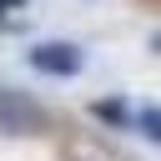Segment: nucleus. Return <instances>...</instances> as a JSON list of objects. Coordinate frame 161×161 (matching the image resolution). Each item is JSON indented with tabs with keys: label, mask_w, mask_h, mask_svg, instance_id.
Listing matches in <instances>:
<instances>
[{
	"label": "nucleus",
	"mask_w": 161,
	"mask_h": 161,
	"mask_svg": "<svg viewBox=\"0 0 161 161\" xmlns=\"http://www.w3.org/2000/svg\"><path fill=\"white\" fill-rule=\"evenodd\" d=\"M20 5H25V0H0V15H5V10H20Z\"/></svg>",
	"instance_id": "nucleus-5"
},
{
	"label": "nucleus",
	"mask_w": 161,
	"mask_h": 161,
	"mask_svg": "<svg viewBox=\"0 0 161 161\" xmlns=\"http://www.w3.org/2000/svg\"><path fill=\"white\" fill-rule=\"evenodd\" d=\"M131 126H136L146 141H156V146H161V106H146V111H136V121H131Z\"/></svg>",
	"instance_id": "nucleus-4"
},
{
	"label": "nucleus",
	"mask_w": 161,
	"mask_h": 161,
	"mask_svg": "<svg viewBox=\"0 0 161 161\" xmlns=\"http://www.w3.org/2000/svg\"><path fill=\"white\" fill-rule=\"evenodd\" d=\"M151 45H156V50H161V35H156V40H151Z\"/></svg>",
	"instance_id": "nucleus-6"
},
{
	"label": "nucleus",
	"mask_w": 161,
	"mask_h": 161,
	"mask_svg": "<svg viewBox=\"0 0 161 161\" xmlns=\"http://www.w3.org/2000/svg\"><path fill=\"white\" fill-rule=\"evenodd\" d=\"M25 60L40 75H80V65H86L80 45H70V40H40V45L25 50Z\"/></svg>",
	"instance_id": "nucleus-2"
},
{
	"label": "nucleus",
	"mask_w": 161,
	"mask_h": 161,
	"mask_svg": "<svg viewBox=\"0 0 161 161\" xmlns=\"http://www.w3.org/2000/svg\"><path fill=\"white\" fill-rule=\"evenodd\" d=\"M45 126H50V116H45L40 101H30L25 91H0V131H10V136H35V131H45Z\"/></svg>",
	"instance_id": "nucleus-1"
},
{
	"label": "nucleus",
	"mask_w": 161,
	"mask_h": 161,
	"mask_svg": "<svg viewBox=\"0 0 161 161\" xmlns=\"http://www.w3.org/2000/svg\"><path fill=\"white\" fill-rule=\"evenodd\" d=\"M91 116H96V121H106V126H121V131L136 121V111H131L126 101H96V106H91Z\"/></svg>",
	"instance_id": "nucleus-3"
}]
</instances>
